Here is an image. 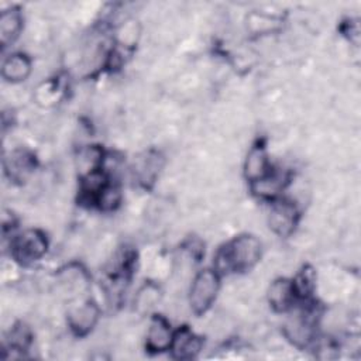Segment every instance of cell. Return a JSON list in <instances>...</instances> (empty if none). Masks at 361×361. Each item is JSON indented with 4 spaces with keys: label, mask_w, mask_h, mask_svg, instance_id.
Wrapping results in <instances>:
<instances>
[{
    "label": "cell",
    "mask_w": 361,
    "mask_h": 361,
    "mask_svg": "<svg viewBox=\"0 0 361 361\" xmlns=\"http://www.w3.org/2000/svg\"><path fill=\"white\" fill-rule=\"evenodd\" d=\"M261 254L259 241L251 235L234 240L227 248L219 252L216 264L221 271H243L252 267Z\"/></svg>",
    "instance_id": "6da1fadb"
},
{
    "label": "cell",
    "mask_w": 361,
    "mask_h": 361,
    "mask_svg": "<svg viewBox=\"0 0 361 361\" xmlns=\"http://www.w3.org/2000/svg\"><path fill=\"white\" fill-rule=\"evenodd\" d=\"M217 288L219 279L212 271H202L195 278L190 290V306L197 314L203 313L210 306L217 293Z\"/></svg>",
    "instance_id": "7a4b0ae2"
},
{
    "label": "cell",
    "mask_w": 361,
    "mask_h": 361,
    "mask_svg": "<svg viewBox=\"0 0 361 361\" xmlns=\"http://www.w3.org/2000/svg\"><path fill=\"white\" fill-rule=\"evenodd\" d=\"M47 250L45 238L41 233L35 230H28L21 234L14 245V251L17 258L24 261H32L39 258Z\"/></svg>",
    "instance_id": "3957f363"
},
{
    "label": "cell",
    "mask_w": 361,
    "mask_h": 361,
    "mask_svg": "<svg viewBox=\"0 0 361 361\" xmlns=\"http://www.w3.org/2000/svg\"><path fill=\"white\" fill-rule=\"evenodd\" d=\"M69 324L78 334L87 333L97 320V309L93 303L85 302L79 306H73L69 312Z\"/></svg>",
    "instance_id": "277c9868"
},
{
    "label": "cell",
    "mask_w": 361,
    "mask_h": 361,
    "mask_svg": "<svg viewBox=\"0 0 361 361\" xmlns=\"http://www.w3.org/2000/svg\"><path fill=\"white\" fill-rule=\"evenodd\" d=\"M172 334L168 323L162 319L155 316L149 324L148 334H147V345L151 351H164L172 344Z\"/></svg>",
    "instance_id": "5b68a950"
},
{
    "label": "cell",
    "mask_w": 361,
    "mask_h": 361,
    "mask_svg": "<svg viewBox=\"0 0 361 361\" xmlns=\"http://www.w3.org/2000/svg\"><path fill=\"white\" fill-rule=\"evenodd\" d=\"M295 209L289 203H278L269 214V224L279 235H288L295 227Z\"/></svg>",
    "instance_id": "8992f818"
},
{
    "label": "cell",
    "mask_w": 361,
    "mask_h": 361,
    "mask_svg": "<svg viewBox=\"0 0 361 361\" xmlns=\"http://www.w3.org/2000/svg\"><path fill=\"white\" fill-rule=\"evenodd\" d=\"M200 345H202L200 340L195 334H192L189 330L183 329V330H179L176 336L172 338L171 348L175 358L186 360V358L195 357L199 353Z\"/></svg>",
    "instance_id": "52a82bcc"
},
{
    "label": "cell",
    "mask_w": 361,
    "mask_h": 361,
    "mask_svg": "<svg viewBox=\"0 0 361 361\" xmlns=\"http://www.w3.org/2000/svg\"><path fill=\"white\" fill-rule=\"evenodd\" d=\"M293 292H295V286L289 281H285V279L275 281L271 285L269 295H268L272 307L276 310H285L293 299Z\"/></svg>",
    "instance_id": "ba28073f"
},
{
    "label": "cell",
    "mask_w": 361,
    "mask_h": 361,
    "mask_svg": "<svg viewBox=\"0 0 361 361\" xmlns=\"http://www.w3.org/2000/svg\"><path fill=\"white\" fill-rule=\"evenodd\" d=\"M30 73V61L23 55H11L3 63V76L7 80L18 82Z\"/></svg>",
    "instance_id": "9c48e42d"
},
{
    "label": "cell",
    "mask_w": 361,
    "mask_h": 361,
    "mask_svg": "<svg viewBox=\"0 0 361 361\" xmlns=\"http://www.w3.org/2000/svg\"><path fill=\"white\" fill-rule=\"evenodd\" d=\"M267 173V157L261 148H252L245 161V176L254 182Z\"/></svg>",
    "instance_id": "30bf717a"
},
{
    "label": "cell",
    "mask_w": 361,
    "mask_h": 361,
    "mask_svg": "<svg viewBox=\"0 0 361 361\" xmlns=\"http://www.w3.org/2000/svg\"><path fill=\"white\" fill-rule=\"evenodd\" d=\"M21 28V20L20 14L16 10L4 11L0 17V38L1 44L6 47L8 42H11Z\"/></svg>",
    "instance_id": "8fae6325"
},
{
    "label": "cell",
    "mask_w": 361,
    "mask_h": 361,
    "mask_svg": "<svg viewBox=\"0 0 361 361\" xmlns=\"http://www.w3.org/2000/svg\"><path fill=\"white\" fill-rule=\"evenodd\" d=\"M255 190L261 195H275L283 185V176L282 175H272L269 178H261L257 180Z\"/></svg>",
    "instance_id": "7c38bea8"
},
{
    "label": "cell",
    "mask_w": 361,
    "mask_h": 361,
    "mask_svg": "<svg viewBox=\"0 0 361 361\" xmlns=\"http://www.w3.org/2000/svg\"><path fill=\"white\" fill-rule=\"evenodd\" d=\"M99 202L103 209H113L118 202V192L113 188H103L99 196Z\"/></svg>",
    "instance_id": "4fadbf2b"
},
{
    "label": "cell",
    "mask_w": 361,
    "mask_h": 361,
    "mask_svg": "<svg viewBox=\"0 0 361 361\" xmlns=\"http://www.w3.org/2000/svg\"><path fill=\"white\" fill-rule=\"evenodd\" d=\"M293 286H296L302 293L310 292L313 288V274L310 272V269H303V272L299 274Z\"/></svg>",
    "instance_id": "5bb4252c"
}]
</instances>
